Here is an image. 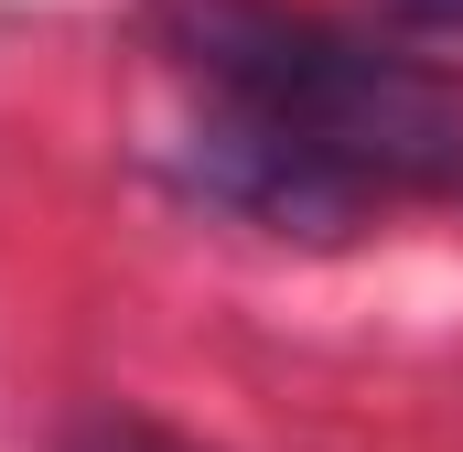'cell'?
Returning <instances> with one entry per match:
<instances>
[{
    "mask_svg": "<svg viewBox=\"0 0 463 452\" xmlns=\"http://www.w3.org/2000/svg\"><path fill=\"white\" fill-rule=\"evenodd\" d=\"M410 33H463V0H388Z\"/></svg>",
    "mask_w": 463,
    "mask_h": 452,
    "instance_id": "3957f363",
    "label": "cell"
},
{
    "mask_svg": "<svg viewBox=\"0 0 463 452\" xmlns=\"http://www.w3.org/2000/svg\"><path fill=\"white\" fill-rule=\"evenodd\" d=\"M173 54L194 65L216 129L302 162L355 216L388 194H463V87L420 54L280 0H173Z\"/></svg>",
    "mask_w": 463,
    "mask_h": 452,
    "instance_id": "6da1fadb",
    "label": "cell"
},
{
    "mask_svg": "<svg viewBox=\"0 0 463 452\" xmlns=\"http://www.w3.org/2000/svg\"><path fill=\"white\" fill-rule=\"evenodd\" d=\"M76 452H194V442H173V431H151V420H87V431H76Z\"/></svg>",
    "mask_w": 463,
    "mask_h": 452,
    "instance_id": "7a4b0ae2",
    "label": "cell"
}]
</instances>
